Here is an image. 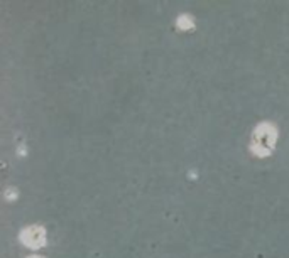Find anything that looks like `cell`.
<instances>
[{
    "mask_svg": "<svg viewBox=\"0 0 289 258\" xmlns=\"http://www.w3.org/2000/svg\"><path fill=\"white\" fill-rule=\"evenodd\" d=\"M22 242L31 248H39L44 245V240H46V235H44V230L42 228H37V226H31L27 230L22 231L20 235Z\"/></svg>",
    "mask_w": 289,
    "mask_h": 258,
    "instance_id": "cell-1",
    "label": "cell"
},
{
    "mask_svg": "<svg viewBox=\"0 0 289 258\" xmlns=\"http://www.w3.org/2000/svg\"><path fill=\"white\" fill-rule=\"evenodd\" d=\"M276 139L274 135V128L269 125H262L259 127V130L256 132V142L259 144V149H266V152H269L271 145Z\"/></svg>",
    "mask_w": 289,
    "mask_h": 258,
    "instance_id": "cell-2",
    "label": "cell"
},
{
    "mask_svg": "<svg viewBox=\"0 0 289 258\" xmlns=\"http://www.w3.org/2000/svg\"><path fill=\"white\" fill-rule=\"evenodd\" d=\"M31 258H41V257H31Z\"/></svg>",
    "mask_w": 289,
    "mask_h": 258,
    "instance_id": "cell-3",
    "label": "cell"
}]
</instances>
